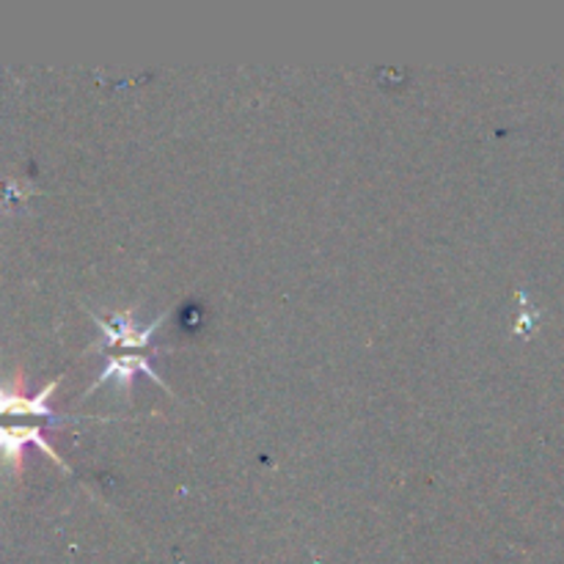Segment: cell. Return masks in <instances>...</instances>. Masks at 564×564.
Instances as JSON below:
<instances>
[{"label": "cell", "mask_w": 564, "mask_h": 564, "mask_svg": "<svg viewBox=\"0 0 564 564\" xmlns=\"http://www.w3.org/2000/svg\"><path fill=\"white\" fill-rule=\"evenodd\" d=\"M55 389H58V380H50L39 394H28L25 391V378H14L11 386H0V416H42L50 419L53 427H58V413L50 408Z\"/></svg>", "instance_id": "obj_2"}, {"label": "cell", "mask_w": 564, "mask_h": 564, "mask_svg": "<svg viewBox=\"0 0 564 564\" xmlns=\"http://www.w3.org/2000/svg\"><path fill=\"white\" fill-rule=\"evenodd\" d=\"M94 317V323L99 325V341L97 345L88 347V352H99V350H110V347H130V350H143L152 341L154 330L165 323L169 312H163L160 317H154L149 325H138L135 323V308L130 312L113 314V317H99V314L88 312Z\"/></svg>", "instance_id": "obj_1"}, {"label": "cell", "mask_w": 564, "mask_h": 564, "mask_svg": "<svg viewBox=\"0 0 564 564\" xmlns=\"http://www.w3.org/2000/svg\"><path fill=\"white\" fill-rule=\"evenodd\" d=\"M31 444L39 446V449H42L55 466L64 468L66 474L72 471V468L64 463V457L50 446V441H44L42 427H0V457L9 463V468L17 474V477L22 474V452H25V446Z\"/></svg>", "instance_id": "obj_3"}, {"label": "cell", "mask_w": 564, "mask_h": 564, "mask_svg": "<svg viewBox=\"0 0 564 564\" xmlns=\"http://www.w3.org/2000/svg\"><path fill=\"white\" fill-rule=\"evenodd\" d=\"M138 372L147 375V378H152V380H158L165 391H171V386L165 383L158 372H154L152 361H149L143 352H127V356H113L108 364H105L102 372H99V378L86 389V397L91 394L94 389H99L102 383H116V386H121V389H130L132 378H135Z\"/></svg>", "instance_id": "obj_4"}]
</instances>
